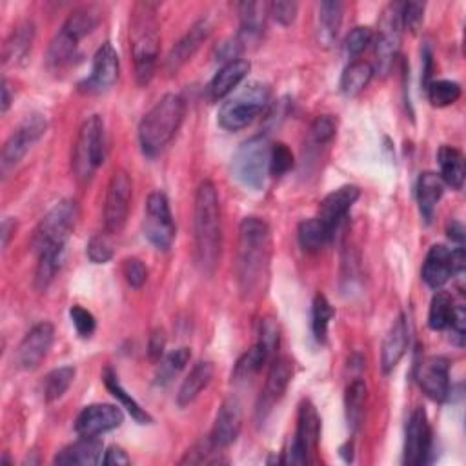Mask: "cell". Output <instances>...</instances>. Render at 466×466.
<instances>
[{"mask_svg":"<svg viewBox=\"0 0 466 466\" xmlns=\"http://www.w3.org/2000/svg\"><path fill=\"white\" fill-rule=\"evenodd\" d=\"M464 322H466V313L462 306H455V313L452 319V325H450V334H452V343L457 346L464 344Z\"/></svg>","mask_w":466,"mask_h":466,"instance_id":"55","label":"cell"},{"mask_svg":"<svg viewBox=\"0 0 466 466\" xmlns=\"http://www.w3.org/2000/svg\"><path fill=\"white\" fill-rule=\"evenodd\" d=\"M292 377H294V365L288 357H275L270 365L266 386H265L261 403L257 408L261 421H265L268 412L282 399L286 390H288V386H290Z\"/></svg>","mask_w":466,"mask_h":466,"instance_id":"20","label":"cell"},{"mask_svg":"<svg viewBox=\"0 0 466 466\" xmlns=\"http://www.w3.org/2000/svg\"><path fill=\"white\" fill-rule=\"evenodd\" d=\"M410 346V322L405 313H401L393 320L391 328L388 330L383 348H381V368L384 374H390L398 368Z\"/></svg>","mask_w":466,"mask_h":466,"instance_id":"21","label":"cell"},{"mask_svg":"<svg viewBox=\"0 0 466 466\" xmlns=\"http://www.w3.org/2000/svg\"><path fill=\"white\" fill-rule=\"evenodd\" d=\"M75 375H77V370L74 367H60V368H55L53 372H50L44 379V384H43L44 401L46 403L59 401L64 393L69 390Z\"/></svg>","mask_w":466,"mask_h":466,"instance_id":"41","label":"cell"},{"mask_svg":"<svg viewBox=\"0 0 466 466\" xmlns=\"http://www.w3.org/2000/svg\"><path fill=\"white\" fill-rule=\"evenodd\" d=\"M455 313V306L452 301V296L446 292H438L430 303V312H428V327L434 332H443L448 330L452 325V319Z\"/></svg>","mask_w":466,"mask_h":466,"instance_id":"39","label":"cell"},{"mask_svg":"<svg viewBox=\"0 0 466 466\" xmlns=\"http://www.w3.org/2000/svg\"><path fill=\"white\" fill-rule=\"evenodd\" d=\"M186 114V104L181 95H164L140 121L138 140L142 154L157 157L181 128Z\"/></svg>","mask_w":466,"mask_h":466,"instance_id":"4","label":"cell"},{"mask_svg":"<svg viewBox=\"0 0 466 466\" xmlns=\"http://www.w3.org/2000/svg\"><path fill=\"white\" fill-rule=\"evenodd\" d=\"M344 6L339 0H325L317 6V26L315 39L320 48H332L343 24Z\"/></svg>","mask_w":466,"mask_h":466,"instance_id":"26","label":"cell"},{"mask_svg":"<svg viewBox=\"0 0 466 466\" xmlns=\"http://www.w3.org/2000/svg\"><path fill=\"white\" fill-rule=\"evenodd\" d=\"M190 359H192V350L188 346L177 348V350L170 351L168 355H164L162 359L159 361V368L155 374V384L157 386L170 384L178 374L186 368Z\"/></svg>","mask_w":466,"mask_h":466,"instance_id":"37","label":"cell"},{"mask_svg":"<svg viewBox=\"0 0 466 466\" xmlns=\"http://www.w3.org/2000/svg\"><path fill=\"white\" fill-rule=\"evenodd\" d=\"M415 381L428 399L445 403L450 396V365L445 357H426L415 367Z\"/></svg>","mask_w":466,"mask_h":466,"instance_id":"16","label":"cell"},{"mask_svg":"<svg viewBox=\"0 0 466 466\" xmlns=\"http://www.w3.org/2000/svg\"><path fill=\"white\" fill-rule=\"evenodd\" d=\"M131 197H133V185L128 171L115 170L110 178V185H107L106 201H104L106 233L115 235L124 230L131 208Z\"/></svg>","mask_w":466,"mask_h":466,"instance_id":"11","label":"cell"},{"mask_svg":"<svg viewBox=\"0 0 466 466\" xmlns=\"http://www.w3.org/2000/svg\"><path fill=\"white\" fill-rule=\"evenodd\" d=\"M195 263L204 275H211L219 265L223 248V217L217 188L211 181L199 185L194 204Z\"/></svg>","mask_w":466,"mask_h":466,"instance_id":"1","label":"cell"},{"mask_svg":"<svg viewBox=\"0 0 466 466\" xmlns=\"http://www.w3.org/2000/svg\"><path fill=\"white\" fill-rule=\"evenodd\" d=\"M320 439V417L317 414L315 405L310 399H304L299 405L297 412V430L296 436L290 441L288 448L282 452L279 462L284 464H308L312 462V455L317 450Z\"/></svg>","mask_w":466,"mask_h":466,"instance_id":"9","label":"cell"},{"mask_svg":"<svg viewBox=\"0 0 466 466\" xmlns=\"http://www.w3.org/2000/svg\"><path fill=\"white\" fill-rule=\"evenodd\" d=\"M122 273H124L128 284L135 290H140L148 279V268L145 266V263H142L140 259H135V257H130L124 261Z\"/></svg>","mask_w":466,"mask_h":466,"instance_id":"51","label":"cell"},{"mask_svg":"<svg viewBox=\"0 0 466 466\" xmlns=\"http://www.w3.org/2000/svg\"><path fill=\"white\" fill-rule=\"evenodd\" d=\"M12 86H10V83L4 79L3 81V114L6 115L8 114V110H10V106H12Z\"/></svg>","mask_w":466,"mask_h":466,"instance_id":"61","label":"cell"},{"mask_svg":"<svg viewBox=\"0 0 466 466\" xmlns=\"http://www.w3.org/2000/svg\"><path fill=\"white\" fill-rule=\"evenodd\" d=\"M275 357L270 355V351L257 341L252 348H249L241 359L239 363L235 365V370H233V379L235 381H246L252 375L259 374L263 370V367L270 361H273Z\"/></svg>","mask_w":466,"mask_h":466,"instance_id":"38","label":"cell"},{"mask_svg":"<svg viewBox=\"0 0 466 466\" xmlns=\"http://www.w3.org/2000/svg\"><path fill=\"white\" fill-rule=\"evenodd\" d=\"M270 15L282 26H290L297 19L299 4L292 3V0H277V3L268 4Z\"/></svg>","mask_w":466,"mask_h":466,"instance_id":"52","label":"cell"},{"mask_svg":"<svg viewBox=\"0 0 466 466\" xmlns=\"http://www.w3.org/2000/svg\"><path fill=\"white\" fill-rule=\"evenodd\" d=\"M270 90L266 84L249 83L233 97H228L219 110V124L228 131H239L252 124L266 107Z\"/></svg>","mask_w":466,"mask_h":466,"instance_id":"6","label":"cell"},{"mask_svg":"<svg viewBox=\"0 0 466 466\" xmlns=\"http://www.w3.org/2000/svg\"><path fill=\"white\" fill-rule=\"evenodd\" d=\"M64 254L66 249H46V252L39 254V265L35 270V286H37V290L44 292L53 282L55 275L62 268Z\"/></svg>","mask_w":466,"mask_h":466,"instance_id":"40","label":"cell"},{"mask_svg":"<svg viewBox=\"0 0 466 466\" xmlns=\"http://www.w3.org/2000/svg\"><path fill=\"white\" fill-rule=\"evenodd\" d=\"M374 67L372 64L365 62V60H353L350 62V66H346V69L343 71L341 75V91L346 97H355L359 95L372 81L374 77Z\"/></svg>","mask_w":466,"mask_h":466,"instance_id":"35","label":"cell"},{"mask_svg":"<svg viewBox=\"0 0 466 466\" xmlns=\"http://www.w3.org/2000/svg\"><path fill=\"white\" fill-rule=\"evenodd\" d=\"M106 159V130L99 115L86 119L79 130L71 168L81 183H88Z\"/></svg>","mask_w":466,"mask_h":466,"instance_id":"8","label":"cell"},{"mask_svg":"<svg viewBox=\"0 0 466 466\" xmlns=\"http://www.w3.org/2000/svg\"><path fill=\"white\" fill-rule=\"evenodd\" d=\"M336 315L330 301L322 296L317 294L312 304V332L317 343L325 344L327 337H328V327H330V320Z\"/></svg>","mask_w":466,"mask_h":466,"instance_id":"42","label":"cell"},{"mask_svg":"<svg viewBox=\"0 0 466 466\" xmlns=\"http://www.w3.org/2000/svg\"><path fill=\"white\" fill-rule=\"evenodd\" d=\"M372 41H374L372 28L357 26L348 33V37L344 41V51L348 57L355 59L368 48V44H372Z\"/></svg>","mask_w":466,"mask_h":466,"instance_id":"46","label":"cell"},{"mask_svg":"<svg viewBox=\"0 0 466 466\" xmlns=\"http://www.w3.org/2000/svg\"><path fill=\"white\" fill-rule=\"evenodd\" d=\"M272 256V235L266 221L259 217H244L239 225V288L252 297L265 288Z\"/></svg>","mask_w":466,"mask_h":466,"instance_id":"2","label":"cell"},{"mask_svg":"<svg viewBox=\"0 0 466 466\" xmlns=\"http://www.w3.org/2000/svg\"><path fill=\"white\" fill-rule=\"evenodd\" d=\"M69 317H71V322H74V327L77 330V334L83 337V339H88L95 334L97 330V320L93 317L91 312H88L86 308L83 306H71L69 310Z\"/></svg>","mask_w":466,"mask_h":466,"instance_id":"50","label":"cell"},{"mask_svg":"<svg viewBox=\"0 0 466 466\" xmlns=\"http://www.w3.org/2000/svg\"><path fill=\"white\" fill-rule=\"evenodd\" d=\"M86 254L93 265H106L114 259V248L106 235L99 233L88 241Z\"/></svg>","mask_w":466,"mask_h":466,"instance_id":"48","label":"cell"},{"mask_svg":"<svg viewBox=\"0 0 466 466\" xmlns=\"http://www.w3.org/2000/svg\"><path fill=\"white\" fill-rule=\"evenodd\" d=\"M241 428H242L241 403L235 398H228L221 405L217 417H215L209 439L219 450L228 448L237 441V438L241 434Z\"/></svg>","mask_w":466,"mask_h":466,"instance_id":"22","label":"cell"},{"mask_svg":"<svg viewBox=\"0 0 466 466\" xmlns=\"http://www.w3.org/2000/svg\"><path fill=\"white\" fill-rule=\"evenodd\" d=\"M217 454H219V448L215 446V445L211 443V439L208 438L206 441H201V443H197L194 448H190V450L186 452V455L183 457L181 464L217 462V461H221V459L217 457Z\"/></svg>","mask_w":466,"mask_h":466,"instance_id":"49","label":"cell"},{"mask_svg":"<svg viewBox=\"0 0 466 466\" xmlns=\"http://www.w3.org/2000/svg\"><path fill=\"white\" fill-rule=\"evenodd\" d=\"M445 194V183L434 171H424L417 178V204L426 225L432 223L438 202Z\"/></svg>","mask_w":466,"mask_h":466,"instance_id":"28","label":"cell"},{"mask_svg":"<svg viewBox=\"0 0 466 466\" xmlns=\"http://www.w3.org/2000/svg\"><path fill=\"white\" fill-rule=\"evenodd\" d=\"M448 237H450V241L452 242H455L457 246H462V242H464V228H462V225L461 223H457V221H452L450 225H448Z\"/></svg>","mask_w":466,"mask_h":466,"instance_id":"59","label":"cell"},{"mask_svg":"<svg viewBox=\"0 0 466 466\" xmlns=\"http://www.w3.org/2000/svg\"><path fill=\"white\" fill-rule=\"evenodd\" d=\"M15 230H17V223H15V219H12V217L4 219V223H3V228H0V232H3V233H0V235H3V246H4V248H8V244H10V239L13 237Z\"/></svg>","mask_w":466,"mask_h":466,"instance_id":"60","label":"cell"},{"mask_svg":"<svg viewBox=\"0 0 466 466\" xmlns=\"http://www.w3.org/2000/svg\"><path fill=\"white\" fill-rule=\"evenodd\" d=\"M102 379H104L106 388L110 390V393L122 405V408H126V412L131 415V419H133L135 423H138V424H152V423H154V417L131 398V393H128V391L124 390V386L121 384L117 374H115L112 368H106V370H104Z\"/></svg>","mask_w":466,"mask_h":466,"instance_id":"33","label":"cell"},{"mask_svg":"<svg viewBox=\"0 0 466 466\" xmlns=\"http://www.w3.org/2000/svg\"><path fill=\"white\" fill-rule=\"evenodd\" d=\"M428 100L436 107H446L461 99V86L454 81H432L424 90Z\"/></svg>","mask_w":466,"mask_h":466,"instance_id":"44","label":"cell"},{"mask_svg":"<svg viewBox=\"0 0 466 466\" xmlns=\"http://www.w3.org/2000/svg\"><path fill=\"white\" fill-rule=\"evenodd\" d=\"M367 396H368V388L363 379H355L348 384L344 393V414H346L348 430L351 434H355L363 423Z\"/></svg>","mask_w":466,"mask_h":466,"instance_id":"32","label":"cell"},{"mask_svg":"<svg viewBox=\"0 0 466 466\" xmlns=\"http://www.w3.org/2000/svg\"><path fill=\"white\" fill-rule=\"evenodd\" d=\"M166 348V334L164 330L157 328L152 336H150V343H148V353H150V359L152 361H161L162 359V353Z\"/></svg>","mask_w":466,"mask_h":466,"instance_id":"56","label":"cell"},{"mask_svg":"<svg viewBox=\"0 0 466 466\" xmlns=\"http://www.w3.org/2000/svg\"><path fill=\"white\" fill-rule=\"evenodd\" d=\"M337 133V121L332 115H319L310 126V142L313 146H325Z\"/></svg>","mask_w":466,"mask_h":466,"instance_id":"45","label":"cell"},{"mask_svg":"<svg viewBox=\"0 0 466 466\" xmlns=\"http://www.w3.org/2000/svg\"><path fill=\"white\" fill-rule=\"evenodd\" d=\"M79 219V206L74 199L57 202L35 228L31 246L37 256L46 249H66V242Z\"/></svg>","mask_w":466,"mask_h":466,"instance_id":"7","label":"cell"},{"mask_svg":"<svg viewBox=\"0 0 466 466\" xmlns=\"http://www.w3.org/2000/svg\"><path fill=\"white\" fill-rule=\"evenodd\" d=\"M438 162H439V177L445 185H448L454 190H461L464 185V157L462 154L454 146H441L438 152Z\"/></svg>","mask_w":466,"mask_h":466,"instance_id":"34","label":"cell"},{"mask_svg":"<svg viewBox=\"0 0 466 466\" xmlns=\"http://www.w3.org/2000/svg\"><path fill=\"white\" fill-rule=\"evenodd\" d=\"M279 325L275 319H265L261 322V328H259V343L270 351L272 357H275V351L279 348Z\"/></svg>","mask_w":466,"mask_h":466,"instance_id":"53","label":"cell"},{"mask_svg":"<svg viewBox=\"0 0 466 466\" xmlns=\"http://www.w3.org/2000/svg\"><path fill=\"white\" fill-rule=\"evenodd\" d=\"M102 462L106 466H122V464H130L131 459L128 457V454L121 446H110L104 454Z\"/></svg>","mask_w":466,"mask_h":466,"instance_id":"57","label":"cell"},{"mask_svg":"<svg viewBox=\"0 0 466 466\" xmlns=\"http://www.w3.org/2000/svg\"><path fill=\"white\" fill-rule=\"evenodd\" d=\"M209 33H211V24L208 19H201L190 28V31L173 46V50L166 59V67L170 74H175V71L181 69L195 55L201 44L209 37Z\"/></svg>","mask_w":466,"mask_h":466,"instance_id":"24","label":"cell"},{"mask_svg":"<svg viewBox=\"0 0 466 466\" xmlns=\"http://www.w3.org/2000/svg\"><path fill=\"white\" fill-rule=\"evenodd\" d=\"M119 74H121L119 55L110 43H104L93 55L91 74L81 84V90L90 95L104 93L117 84Z\"/></svg>","mask_w":466,"mask_h":466,"instance_id":"15","label":"cell"},{"mask_svg":"<svg viewBox=\"0 0 466 466\" xmlns=\"http://www.w3.org/2000/svg\"><path fill=\"white\" fill-rule=\"evenodd\" d=\"M401 19H403V28L410 29L412 33H417L419 28L423 26V20H424V4H421V3L403 4Z\"/></svg>","mask_w":466,"mask_h":466,"instance_id":"54","label":"cell"},{"mask_svg":"<svg viewBox=\"0 0 466 466\" xmlns=\"http://www.w3.org/2000/svg\"><path fill=\"white\" fill-rule=\"evenodd\" d=\"M100 24V12L95 6H84L75 10L74 13H69L66 22L62 24L60 29L69 33L71 37L77 39L79 43L86 39L88 35L93 33V29Z\"/></svg>","mask_w":466,"mask_h":466,"instance_id":"36","label":"cell"},{"mask_svg":"<svg viewBox=\"0 0 466 466\" xmlns=\"http://www.w3.org/2000/svg\"><path fill=\"white\" fill-rule=\"evenodd\" d=\"M55 339V328L51 322H39L35 325L20 341L17 348V365L26 370H37L48 357Z\"/></svg>","mask_w":466,"mask_h":466,"instance_id":"14","label":"cell"},{"mask_svg":"<svg viewBox=\"0 0 466 466\" xmlns=\"http://www.w3.org/2000/svg\"><path fill=\"white\" fill-rule=\"evenodd\" d=\"M104 445L99 438H81L77 443L66 446L55 457V464L60 466H95L102 457Z\"/></svg>","mask_w":466,"mask_h":466,"instance_id":"27","label":"cell"},{"mask_svg":"<svg viewBox=\"0 0 466 466\" xmlns=\"http://www.w3.org/2000/svg\"><path fill=\"white\" fill-rule=\"evenodd\" d=\"M35 41V26L31 20H24L13 28L10 33V37L6 39L4 51H3V64L4 67L8 66H17L24 62L31 51Z\"/></svg>","mask_w":466,"mask_h":466,"instance_id":"29","label":"cell"},{"mask_svg":"<svg viewBox=\"0 0 466 466\" xmlns=\"http://www.w3.org/2000/svg\"><path fill=\"white\" fill-rule=\"evenodd\" d=\"M268 15L270 12H268L266 3H241L239 4L241 31L237 37L244 46L261 37Z\"/></svg>","mask_w":466,"mask_h":466,"instance_id":"30","label":"cell"},{"mask_svg":"<svg viewBox=\"0 0 466 466\" xmlns=\"http://www.w3.org/2000/svg\"><path fill=\"white\" fill-rule=\"evenodd\" d=\"M296 164L292 150L279 142V145H272V154H270V175L273 177H282L288 173Z\"/></svg>","mask_w":466,"mask_h":466,"instance_id":"47","label":"cell"},{"mask_svg":"<svg viewBox=\"0 0 466 466\" xmlns=\"http://www.w3.org/2000/svg\"><path fill=\"white\" fill-rule=\"evenodd\" d=\"M359 197H361V190L353 185H348L334 190L332 194L322 199V202L319 204L317 219L322 226H325L330 241L336 237V233L339 232L341 225L346 219L348 211Z\"/></svg>","mask_w":466,"mask_h":466,"instance_id":"17","label":"cell"},{"mask_svg":"<svg viewBox=\"0 0 466 466\" xmlns=\"http://www.w3.org/2000/svg\"><path fill=\"white\" fill-rule=\"evenodd\" d=\"M142 230H145V237L159 249V252H168L171 248L177 228L166 194L162 192L150 194L145 208V223H142Z\"/></svg>","mask_w":466,"mask_h":466,"instance_id":"12","label":"cell"},{"mask_svg":"<svg viewBox=\"0 0 466 466\" xmlns=\"http://www.w3.org/2000/svg\"><path fill=\"white\" fill-rule=\"evenodd\" d=\"M403 4L391 3L384 8L379 22V33L375 39V69L377 74L386 77L393 62L398 59L401 48V33H403V19H401Z\"/></svg>","mask_w":466,"mask_h":466,"instance_id":"10","label":"cell"},{"mask_svg":"<svg viewBox=\"0 0 466 466\" xmlns=\"http://www.w3.org/2000/svg\"><path fill=\"white\" fill-rule=\"evenodd\" d=\"M297 239H299L301 248L308 254L320 252L322 246H325L327 242H330V237H328L325 226L319 223L317 217L315 219H306V221H303L299 225Z\"/></svg>","mask_w":466,"mask_h":466,"instance_id":"43","label":"cell"},{"mask_svg":"<svg viewBox=\"0 0 466 466\" xmlns=\"http://www.w3.org/2000/svg\"><path fill=\"white\" fill-rule=\"evenodd\" d=\"M130 44L137 84L148 86L155 77L161 48L157 4L137 3L133 6L130 17Z\"/></svg>","mask_w":466,"mask_h":466,"instance_id":"3","label":"cell"},{"mask_svg":"<svg viewBox=\"0 0 466 466\" xmlns=\"http://www.w3.org/2000/svg\"><path fill=\"white\" fill-rule=\"evenodd\" d=\"M423 62H424V67H423V88L426 90L428 84L432 83V53H430V50L426 48L424 53H423Z\"/></svg>","mask_w":466,"mask_h":466,"instance_id":"58","label":"cell"},{"mask_svg":"<svg viewBox=\"0 0 466 466\" xmlns=\"http://www.w3.org/2000/svg\"><path fill=\"white\" fill-rule=\"evenodd\" d=\"M124 423V414L119 407L115 405H90L86 407L77 421H75V430L81 438H99L106 432H112V430L119 428Z\"/></svg>","mask_w":466,"mask_h":466,"instance_id":"19","label":"cell"},{"mask_svg":"<svg viewBox=\"0 0 466 466\" xmlns=\"http://www.w3.org/2000/svg\"><path fill=\"white\" fill-rule=\"evenodd\" d=\"M215 374V367L209 361H199L192 372L188 374V377L183 381L181 388H178L177 393V405L181 408L190 407L199 396L204 388H208V384L211 383Z\"/></svg>","mask_w":466,"mask_h":466,"instance_id":"31","label":"cell"},{"mask_svg":"<svg viewBox=\"0 0 466 466\" xmlns=\"http://www.w3.org/2000/svg\"><path fill=\"white\" fill-rule=\"evenodd\" d=\"M432 452V430H430L428 415L423 408H415L407 424L405 439V464L419 466L428 462Z\"/></svg>","mask_w":466,"mask_h":466,"instance_id":"18","label":"cell"},{"mask_svg":"<svg viewBox=\"0 0 466 466\" xmlns=\"http://www.w3.org/2000/svg\"><path fill=\"white\" fill-rule=\"evenodd\" d=\"M455 275L454 254L445 244H434L428 249L423 265V280L432 290H441L443 286Z\"/></svg>","mask_w":466,"mask_h":466,"instance_id":"23","label":"cell"},{"mask_svg":"<svg viewBox=\"0 0 466 466\" xmlns=\"http://www.w3.org/2000/svg\"><path fill=\"white\" fill-rule=\"evenodd\" d=\"M270 154L272 145L266 135L248 138L232 157V177L246 190H263L270 175Z\"/></svg>","mask_w":466,"mask_h":466,"instance_id":"5","label":"cell"},{"mask_svg":"<svg viewBox=\"0 0 466 466\" xmlns=\"http://www.w3.org/2000/svg\"><path fill=\"white\" fill-rule=\"evenodd\" d=\"M249 69H252V64L244 59H235L232 62H226L208 84L209 100L219 102L228 95H232L237 90V86L248 77Z\"/></svg>","mask_w":466,"mask_h":466,"instance_id":"25","label":"cell"},{"mask_svg":"<svg viewBox=\"0 0 466 466\" xmlns=\"http://www.w3.org/2000/svg\"><path fill=\"white\" fill-rule=\"evenodd\" d=\"M48 122L43 115H29L26 121L10 135L6 145L3 148V157H0V170L6 177L24 157L26 154L37 145L46 133Z\"/></svg>","mask_w":466,"mask_h":466,"instance_id":"13","label":"cell"},{"mask_svg":"<svg viewBox=\"0 0 466 466\" xmlns=\"http://www.w3.org/2000/svg\"><path fill=\"white\" fill-rule=\"evenodd\" d=\"M341 455L344 457L346 462L353 461V445H351V443H346V445L341 448Z\"/></svg>","mask_w":466,"mask_h":466,"instance_id":"62","label":"cell"}]
</instances>
